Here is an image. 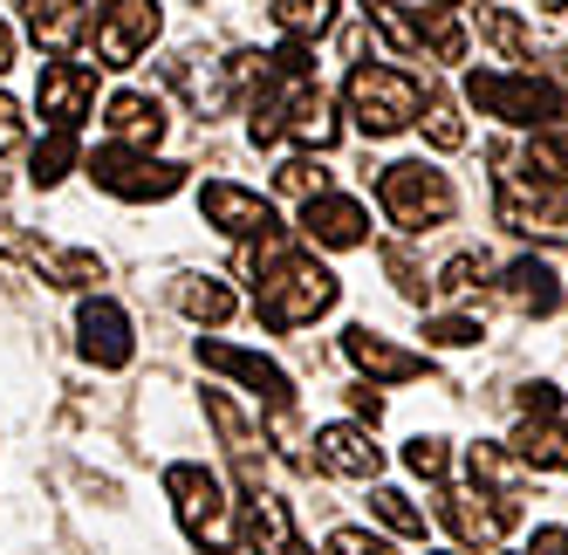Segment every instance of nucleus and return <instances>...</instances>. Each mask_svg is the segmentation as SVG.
<instances>
[{"mask_svg": "<svg viewBox=\"0 0 568 555\" xmlns=\"http://www.w3.org/2000/svg\"><path fill=\"white\" fill-rule=\"evenodd\" d=\"M479 34H486V42H494L507 62H535V34H527L507 8H479Z\"/></svg>", "mask_w": 568, "mask_h": 555, "instance_id": "31", "label": "nucleus"}, {"mask_svg": "<svg viewBox=\"0 0 568 555\" xmlns=\"http://www.w3.org/2000/svg\"><path fill=\"white\" fill-rule=\"evenodd\" d=\"M535 8H541V14H561V8H568V0H535Z\"/></svg>", "mask_w": 568, "mask_h": 555, "instance_id": "45", "label": "nucleus"}, {"mask_svg": "<svg viewBox=\"0 0 568 555\" xmlns=\"http://www.w3.org/2000/svg\"><path fill=\"white\" fill-rule=\"evenodd\" d=\"M445 8H453V0H445Z\"/></svg>", "mask_w": 568, "mask_h": 555, "instance_id": "46", "label": "nucleus"}, {"mask_svg": "<svg viewBox=\"0 0 568 555\" xmlns=\"http://www.w3.org/2000/svg\"><path fill=\"white\" fill-rule=\"evenodd\" d=\"M514 555H568V528H535V542H527V548H514Z\"/></svg>", "mask_w": 568, "mask_h": 555, "instance_id": "42", "label": "nucleus"}, {"mask_svg": "<svg viewBox=\"0 0 568 555\" xmlns=\"http://www.w3.org/2000/svg\"><path fill=\"white\" fill-rule=\"evenodd\" d=\"M274 192H288V200H315V192H329V172H322L315 158H288V165L274 172Z\"/></svg>", "mask_w": 568, "mask_h": 555, "instance_id": "35", "label": "nucleus"}, {"mask_svg": "<svg viewBox=\"0 0 568 555\" xmlns=\"http://www.w3.org/2000/svg\"><path fill=\"white\" fill-rule=\"evenodd\" d=\"M75 350H83L97 371H124L131 356H138V336H131V315H124V302L90 295L83 309H75Z\"/></svg>", "mask_w": 568, "mask_h": 555, "instance_id": "9", "label": "nucleus"}, {"mask_svg": "<svg viewBox=\"0 0 568 555\" xmlns=\"http://www.w3.org/2000/svg\"><path fill=\"white\" fill-rule=\"evenodd\" d=\"M90 185L116 192V200H172V192L185 185V165H172V158H151V151H124V144H103L83 158Z\"/></svg>", "mask_w": 568, "mask_h": 555, "instance_id": "6", "label": "nucleus"}, {"mask_svg": "<svg viewBox=\"0 0 568 555\" xmlns=\"http://www.w3.org/2000/svg\"><path fill=\"white\" fill-rule=\"evenodd\" d=\"M561 412V391L555 384H527L520 391V418H555Z\"/></svg>", "mask_w": 568, "mask_h": 555, "instance_id": "41", "label": "nucleus"}, {"mask_svg": "<svg viewBox=\"0 0 568 555\" xmlns=\"http://www.w3.org/2000/svg\"><path fill=\"white\" fill-rule=\"evenodd\" d=\"M21 144H28V117H21V103L8 90H0V158L21 151Z\"/></svg>", "mask_w": 568, "mask_h": 555, "instance_id": "40", "label": "nucleus"}, {"mask_svg": "<svg viewBox=\"0 0 568 555\" xmlns=\"http://www.w3.org/2000/svg\"><path fill=\"white\" fill-rule=\"evenodd\" d=\"M438 514H445V528H453L466 548H494V542H507V514L494 507V501H486L479 487L473 494H459V487H438Z\"/></svg>", "mask_w": 568, "mask_h": 555, "instance_id": "17", "label": "nucleus"}, {"mask_svg": "<svg viewBox=\"0 0 568 555\" xmlns=\"http://www.w3.org/2000/svg\"><path fill=\"white\" fill-rule=\"evenodd\" d=\"M103 124H110V144H124V151H158V138L172 131V117H165V103H158V97L124 90V97H110Z\"/></svg>", "mask_w": 568, "mask_h": 555, "instance_id": "18", "label": "nucleus"}, {"mask_svg": "<svg viewBox=\"0 0 568 555\" xmlns=\"http://www.w3.org/2000/svg\"><path fill=\"white\" fill-rule=\"evenodd\" d=\"M329 555H397L384 535H371V528H336L329 535Z\"/></svg>", "mask_w": 568, "mask_h": 555, "instance_id": "39", "label": "nucleus"}, {"mask_svg": "<svg viewBox=\"0 0 568 555\" xmlns=\"http://www.w3.org/2000/svg\"><path fill=\"white\" fill-rule=\"evenodd\" d=\"M0 69H14V28L0 21Z\"/></svg>", "mask_w": 568, "mask_h": 555, "instance_id": "44", "label": "nucleus"}, {"mask_svg": "<svg viewBox=\"0 0 568 555\" xmlns=\"http://www.w3.org/2000/svg\"><path fill=\"white\" fill-rule=\"evenodd\" d=\"M199 213H206V226H220L226 241H261V233H281L274 206L261 200V192L233 185V179H206V192H199Z\"/></svg>", "mask_w": 568, "mask_h": 555, "instance_id": "10", "label": "nucleus"}, {"mask_svg": "<svg viewBox=\"0 0 568 555\" xmlns=\"http://www.w3.org/2000/svg\"><path fill=\"white\" fill-rule=\"evenodd\" d=\"M343 103H349V117H356V131H363V138H390V131H404V124H418L425 90H418V75H412V69L356 62Z\"/></svg>", "mask_w": 568, "mask_h": 555, "instance_id": "3", "label": "nucleus"}, {"mask_svg": "<svg viewBox=\"0 0 568 555\" xmlns=\"http://www.w3.org/2000/svg\"><path fill=\"white\" fill-rule=\"evenodd\" d=\"M165 494H172V514H179V528L199 555H233L240 522H233V501H226L213 466H199V460L165 466Z\"/></svg>", "mask_w": 568, "mask_h": 555, "instance_id": "2", "label": "nucleus"}, {"mask_svg": "<svg viewBox=\"0 0 568 555\" xmlns=\"http://www.w3.org/2000/svg\"><path fill=\"white\" fill-rule=\"evenodd\" d=\"M520 172L535 179V185H548V192H561L568 185V138L561 131H535L520 144Z\"/></svg>", "mask_w": 568, "mask_h": 555, "instance_id": "27", "label": "nucleus"}, {"mask_svg": "<svg viewBox=\"0 0 568 555\" xmlns=\"http://www.w3.org/2000/svg\"><path fill=\"white\" fill-rule=\"evenodd\" d=\"M412 28H418V49H432L438 62H466V28H459V14L445 8V0L412 8Z\"/></svg>", "mask_w": 568, "mask_h": 555, "instance_id": "24", "label": "nucleus"}, {"mask_svg": "<svg viewBox=\"0 0 568 555\" xmlns=\"http://www.w3.org/2000/svg\"><path fill=\"white\" fill-rule=\"evenodd\" d=\"M377 206H384L404 233H425V226H445V220L459 213V192H453V179H445L438 165H425V158H404V165H384Z\"/></svg>", "mask_w": 568, "mask_h": 555, "instance_id": "5", "label": "nucleus"}, {"mask_svg": "<svg viewBox=\"0 0 568 555\" xmlns=\"http://www.w3.org/2000/svg\"><path fill=\"white\" fill-rule=\"evenodd\" d=\"M514 460L520 466H561L568 473V412H555V418H520Z\"/></svg>", "mask_w": 568, "mask_h": 555, "instance_id": "23", "label": "nucleus"}, {"mask_svg": "<svg viewBox=\"0 0 568 555\" xmlns=\"http://www.w3.org/2000/svg\"><path fill=\"white\" fill-rule=\"evenodd\" d=\"M158 14L151 0H110L103 8V21H97V56H103V69H131L151 42H158Z\"/></svg>", "mask_w": 568, "mask_h": 555, "instance_id": "12", "label": "nucleus"}, {"mask_svg": "<svg viewBox=\"0 0 568 555\" xmlns=\"http://www.w3.org/2000/svg\"><path fill=\"white\" fill-rule=\"evenodd\" d=\"M425 336H432L438 350H466V343H479L486 330L473 323V315H432V323H425Z\"/></svg>", "mask_w": 568, "mask_h": 555, "instance_id": "38", "label": "nucleus"}, {"mask_svg": "<svg viewBox=\"0 0 568 555\" xmlns=\"http://www.w3.org/2000/svg\"><path fill=\"white\" fill-rule=\"evenodd\" d=\"M315 473H329V481H377V466H384V446L371 440L363 425H322L315 440Z\"/></svg>", "mask_w": 568, "mask_h": 555, "instance_id": "13", "label": "nucleus"}, {"mask_svg": "<svg viewBox=\"0 0 568 555\" xmlns=\"http://www.w3.org/2000/svg\"><path fill=\"white\" fill-rule=\"evenodd\" d=\"M363 21H371L384 42H390V56H425V49H418L412 14H404V0H363Z\"/></svg>", "mask_w": 568, "mask_h": 555, "instance_id": "29", "label": "nucleus"}, {"mask_svg": "<svg viewBox=\"0 0 568 555\" xmlns=\"http://www.w3.org/2000/svg\"><path fill=\"white\" fill-rule=\"evenodd\" d=\"M240 528H247L254 555H308V542L295 535V514H288V501H281V494H267V487H254L247 501H240Z\"/></svg>", "mask_w": 568, "mask_h": 555, "instance_id": "16", "label": "nucleus"}, {"mask_svg": "<svg viewBox=\"0 0 568 555\" xmlns=\"http://www.w3.org/2000/svg\"><path fill=\"white\" fill-rule=\"evenodd\" d=\"M247 274H254V309L267 330H302L315 315H329L343 282L315 254H302L295 241H281V233H261L247 248Z\"/></svg>", "mask_w": 568, "mask_h": 555, "instance_id": "1", "label": "nucleus"}, {"mask_svg": "<svg viewBox=\"0 0 568 555\" xmlns=\"http://www.w3.org/2000/svg\"><path fill=\"white\" fill-rule=\"evenodd\" d=\"M69 172H75V131H49L42 144H34V172L28 179L34 185H62Z\"/></svg>", "mask_w": 568, "mask_h": 555, "instance_id": "32", "label": "nucleus"}, {"mask_svg": "<svg viewBox=\"0 0 568 555\" xmlns=\"http://www.w3.org/2000/svg\"><path fill=\"white\" fill-rule=\"evenodd\" d=\"M199 364L240 377V384H247L261 405H274V412H295V377L281 371L274 356H261V350H240V343H220V336H199Z\"/></svg>", "mask_w": 568, "mask_h": 555, "instance_id": "8", "label": "nucleus"}, {"mask_svg": "<svg viewBox=\"0 0 568 555\" xmlns=\"http://www.w3.org/2000/svg\"><path fill=\"white\" fill-rule=\"evenodd\" d=\"M404 466H412L418 481L445 487V473H453V453H445V440H412V446H404Z\"/></svg>", "mask_w": 568, "mask_h": 555, "instance_id": "36", "label": "nucleus"}, {"mask_svg": "<svg viewBox=\"0 0 568 555\" xmlns=\"http://www.w3.org/2000/svg\"><path fill=\"white\" fill-rule=\"evenodd\" d=\"M473 466V487H486V501H494L507 522H520V501H527V466L507 453V446H473L466 453Z\"/></svg>", "mask_w": 568, "mask_h": 555, "instance_id": "19", "label": "nucleus"}, {"mask_svg": "<svg viewBox=\"0 0 568 555\" xmlns=\"http://www.w3.org/2000/svg\"><path fill=\"white\" fill-rule=\"evenodd\" d=\"M336 8L343 0H274V28L288 34V42H322V34L336 28Z\"/></svg>", "mask_w": 568, "mask_h": 555, "instance_id": "26", "label": "nucleus"}, {"mask_svg": "<svg viewBox=\"0 0 568 555\" xmlns=\"http://www.w3.org/2000/svg\"><path fill=\"white\" fill-rule=\"evenodd\" d=\"M21 8V21H28V34L42 42L49 56H69L75 42L90 34V14H83V0H14Z\"/></svg>", "mask_w": 568, "mask_h": 555, "instance_id": "20", "label": "nucleus"}, {"mask_svg": "<svg viewBox=\"0 0 568 555\" xmlns=\"http://www.w3.org/2000/svg\"><path fill=\"white\" fill-rule=\"evenodd\" d=\"M371 514H377L390 535H404V542L425 535V514L412 507V494H397V487H377V494H371Z\"/></svg>", "mask_w": 568, "mask_h": 555, "instance_id": "33", "label": "nucleus"}, {"mask_svg": "<svg viewBox=\"0 0 568 555\" xmlns=\"http://www.w3.org/2000/svg\"><path fill=\"white\" fill-rule=\"evenodd\" d=\"M28 268H42L55 289H97L103 282V261L97 254H83V248H49V241H42V254H34Z\"/></svg>", "mask_w": 568, "mask_h": 555, "instance_id": "28", "label": "nucleus"}, {"mask_svg": "<svg viewBox=\"0 0 568 555\" xmlns=\"http://www.w3.org/2000/svg\"><path fill=\"white\" fill-rule=\"evenodd\" d=\"M206 418L220 425V440H226V453L240 460V473H247V481L261 487V432L240 418V405L226 398V391H206Z\"/></svg>", "mask_w": 568, "mask_h": 555, "instance_id": "22", "label": "nucleus"}, {"mask_svg": "<svg viewBox=\"0 0 568 555\" xmlns=\"http://www.w3.org/2000/svg\"><path fill=\"white\" fill-rule=\"evenodd\" d=\"M418 124H425V138H432L438 151H459V144H466V117H459V103L445 97V90H425Z\"/></svg>", "mask_w": 568, "mask_h": 555, "instance_id": "30", "label": "nucleus"}, {"mask_svg": "<svg viewBox=\"0 0 568 555\" xmlns=\"http://www.w3.org/2000/svg\"><path fill=\"white\" fill-rule=\"evenodd\" d=\"M172 302H179V309L192 315V323H206V330H220L226 315L240 309V302H233V289L220 282V274H185V282L172 289Z\"/></svg>", "mask_w": 568, "mask_h": 555, "instance_id": "25", "label": "nucleus"}, {"mask_svg": "<svg viewBox=\"0 0 568 555\" xmlns=\"http://www.w3.org/2000/svg\"><path fill=\"white\" fill-rule=\"evenodd\" d=\"M466 97H473L486 117L520 124V131H535V124H568V97H561L555 83H541L535 69H473V75H466Z\"/></svg>", "mask_w": 568, "mask_h": 555, "instance_id": "4", "label": "nucleus"}, {"mask_svg": "<svg viewBox=\"0 0 568 555\" xmlns=\"http://www.w3.org/2000/svg\"><path fill=\"white\" fill-rule=\"evenodd\" d=\"M500 295L520 309V315H555L561 309V274L548 268V261H514V268H500Z\"/></svg>", "mask_w": 568, "mask_h": 555, "instance_id": "21", "label": "nucleus"}, {"mask_svg": "<svg viewBox=\"0 0 568 555\" xmlns=\"http://www.w3.org/2000/svg\"><path fill=\"white\" fill-rule=\"evenodd\" d=\"M486 274H494V261H486L479 248H466V254H453V261L438 268V282H432V289H445V295H466V289H479V282H486Z\"/></svg>", "mask_w": 568, "mask_h": 555, "instance_id": "34", "label": "nucleus"}, {"mask_svg": "<svg viewBox=\"0 0 568 555\" xmlns=\"http://www.w3.org/2000/svg\"><path fill=\"white\" fill-rule=\"evenodd\" d=\"M34 103H42L49 131H75L97 110V69L90 62H42V83H34Z\"/></svg>", "mask_w": 568, "mask_h": 555, "instance_id": "11", "label": "nucleus"}, {"mask_svg": "<svg viewBox=\"0 0 568 555\" xmlns=\"http://www.w3.org/2000/svg\"><path fill=\"white\" fill-rule=\"evenodd\" d=\"M343 356H349V364L371 377V384H404V377H425V371H432L418 350H404V343L377 336L371 323H349V330H343Z\"/></svg>", "mask_w": 568, "mask_h": 555, "instance_id": "14", "label": "nucleus"}, {"mask_svg": "<svg viewBox=\"0 0 568 555\" xmlns=\"http://www.w3.org/2000/svg\"><path fill=\"white\" fill-rule=\"evenodd\" d=\"M384 268H390V282H397V295H404V302H425V295H432V282L418 274V261L404 254V248H384Z\"/></svg>", "mask_w": 568, "mask_h": 555, "instance_id": "37", "label": "nucleus"}, {"mask_svg": "<svg viewBox=\"0 0 568 555\" xmlns=\"http://www.w3.org/2000/svg\"><path fill=\"white\" fill-rule=\"evenodd\" d=\"M302 233L315 248H363L371 241V213H363V200H349V192H315V200H302Z\"/></svg>", "mask_w": 568, "mask_h": 555, "instance_id": "15", "label": "nucleus"}, {"mask_svg": "<svg viewBox=\"0 0 568 555\" xmlns=\"http://www.w3.org/2000/svg\"><path fill=\"white\" fill-rule=\"evenodd\" d=\"M494 206H500V226L527 233V241H541V248H568V200H561V192H548V185H520L514 172H500Z\"/></svg>", "mask_w": 568, "mask_h": 555, "instance_id": "7", "label": "nucleus"}, {"mask_svg": "<svg viewBox=\"0 0 568 555\" xmlns=\"http://www.w3.org/2000/svg\"><path fill=\"white\" fill-rule=\"evenodd\" d=\"M349 412L377 425V418H384V398H377V391H371V384H356V391H349Z\"/></svg>", "mask_w": 568, "mask_h": 555, "instance_id": "43", "label": "nucleus"}]
</instances>
